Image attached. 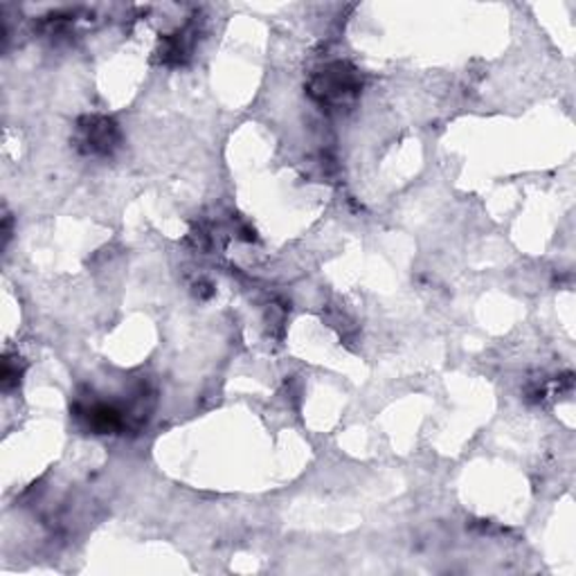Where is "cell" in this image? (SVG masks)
<instances>
[{"instance_id":"cell-2","label":"cell","mask_w":576,"mask_h":576,"mask_svg":"<svg viewBox=\"0 0 576 576\" xmlns=\"http://www.w3.org/2000/svg\"><path fill=\"white\" fill-rule=\"evenodd\" d=\"M77 149L86 156H111L119 147V129L111 117L86 115L77 124Z\"/></svg>"},{"instance_id":"cell-1","label":"cell","mask_w":576,"mask_h":576,"mask_svg":"<svg viewBox=\"0 0 576 576\" xmlns=\"http://www.w3.org/2000/svg\"><path fill=\"white\" fill-rule=\"evenodd\" d=\"M360 75L358 71L349 69L347 63H329L325 71L313 75L308 84L311 97L327 108H341L347 102H352L360 93Z\"/></svg>"},{"instance_id":"cell-3","label":"cell","mask_w":576,"mask_h":576,"mask_svg":"<svg viewBox=\"0 0 576 576\" xmlns=\"http://www.w3.org/2000/svg\"><path fill=\"white\" fill-rule=\"evenodd\" d=\"M195 36H197V32L191 28H185L171 36H165L160 52H158L165 66H180V63H185L191 48H195Z\"/></svg>"}]
</instances>
